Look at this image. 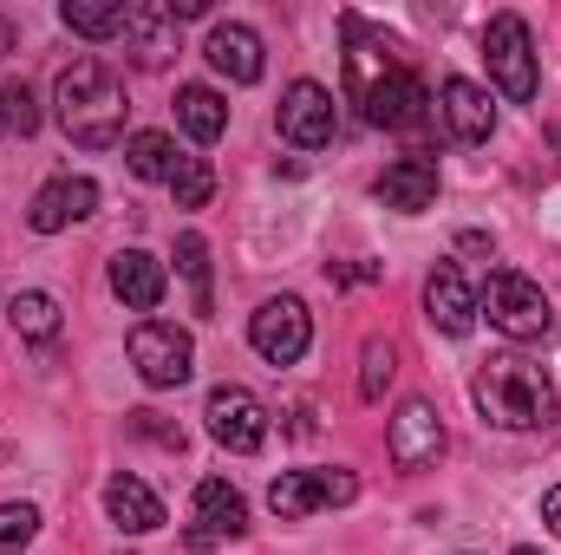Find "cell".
Segmentation results:
<instances>
[{
  "mask_svg": "<svg viewBox=\"0 0 561 555\" xmlns=\"http://www.w3.org/2000/svg\"><path fill=\"white\" fill-rule=\"evenodd\" d=\"M176 125H183L196 144H216L222 132H229V105H222L209 86H183V92H176Z\"/></svg>",
  "mask_w": 561,
  "mask_h": 555,
  "instance_id": "obj_21",
  "label": "cell"
},
{
  "mask_svg": "<svg viewBox=\"0 0 561 555\" xmlns=\"http://www.w3.org/2000/svg\"><path fill=\"white\" fill-rule=\"evenodd\" d=\"M59 20H66L79 39H112V33L131 26V7H125V0H66Z\"/></svg>",
  "mask_w": 561,
  "mask_h": 555,
  "instance_id": "obj_22",
  "label": "cell"
},
{
  "mask_svg": "<svg viewBox=\"0 0 561 555\" xmlns=\"http://www.w3.org/2000/svg\"><path fill=\"white\" fill-rule=\"evenodd\" d=\"M424 314H431V327L450 333V340H463V333L477 327V294H470V281L457 275L450 262H437L431 281H424Z\"/></svg>",
  "mask_w": 561,
  "mask_h": 555,
  "instance_id": "obj_13",
  "label": "cell"
},
{
  "mask_svg": "<svg viewBox=\"0 0 561 555\" xmlns=\"http://www.w3.org/2000/svg\"><path fill=\"white\" fill-rule=\"evenodd\" d=\"M125 163H131V177H144V183H170L176 177V144L163 138V132H138V138L125 144Z\"/></svg>",
  "mask_w": 561,
  "mask_h": 555,
  "instance_id": "obj_24",
  "label": "cell"
},
{
  "mask_svg": "<svg viewBox=\"0 0 561 555\" xmlns=\"http://www.w3.org/2000/svg\"><path fill=\"white\" fill-rule=\"evenodd\" d=\"M249 530V503L229 477H203L196 484V543H236Z\"/></svg>",
  "mask_w": 561,
  "mask_h": 555,
  "instance_id": "obj_15",
  "label": "cell"
},
{
  "mask_svg": "<svg viewBox=\"0 0 561 555\" xmlns=\"http://www.w3.org/2000/svg\"><path fill=\"white\" fill-rule=\"evenodd\" d=\"M176 269L183 281L196 287V314H216V294H209V242L190 229V236H176Z\"/></svg>",
  "mask_w": 561,
  "mask_h": 555,
  "instance_id": "obj_25",
  "label": "cell"
},
{
  "mask_svg": "<svg viewBox=\"0 0 561 555\" xmlns=\"http://www.w3.org/2000/svg\"><path fill=\"white\" fill-rule=\"evenodd\" d=\"M392 373H399V366H392V347H386V340H366V353H359V399L379 406L386 386H392Z\"/></svg>",
  "mask_w": 561,
  "mask_h": 555,
  "instance_id": "obj_27",
  "label": "cell"
},
{
  "mask_svg": "<svg viewBox=\"0 0 561 555\" xmlns=\"http://www.w3.org/2000/svg\"><path fill=\"white\" fill-rule=\"evenodd\" d=\"M39 530V510L33 503H0V555H20Z\"/></svg>",
  "mask_w": 561,
  "mask_h": 555,
  "instance_id": "obj_29",
  "label": "cell"
},
{
  "mask_svg": "<svg viewBox=\"0 0 561 555\" xmlns=\"http://www.w3.org/2000/svg\"><path fill=\"white\" fill-rule=\"evenodd\" d=\"M203 418H209V438L222 444V451H262L268 444V406L249 393V386H216L209 393V406H203Z\"/></svg>",
  "mask_w": 561,
  "mask_h": 555,
  "instance_id": "obj_9",
  "label": "cell"
},
{
  "mask_svg": "<svg viewBox=\"0 0 561 555\" xmlns=\"http://www.w3.org/2000/svg\"><path fill=\"white\" fill-rule=\"evenodd\" d=\"M516 555H542V550H529V543H523V550H516Z\"/></svg>",
  "mask_w": 561,
  "mask_h": 555,
  "instance_id": "obj_32",
  "label": "cell"
},
{
  "mask_svg": "<svg viewBox=\"0 0 561 555\" xmlns=\"http://www.w3.org/2000/svg\"><path fill=\"white\" fill-rule=\"evenodd\" d=\"M99 209V183L92 177H53L33 203H26V223L39 229V236H59L66 223H85Z\"/></svg>",
  "mask_w": 561,
  "mask_h": 555,
  "instance_id": "obj_12",
  "label": "cell"
},
{
  "mask_svg": "<svg viewBox=\"0 0 561 555\" xmlns=\"http://www.w3.org/2000/svg\"><path fill=\"white\" fill-rule=\"evenodd\" d=\"M470 399H477L483 424H503V431H536V424H556L561 418L549 373L529 366V360H516V353L483 360L477 380H470Z\"/></svg>",
  "mask_w": 561,
  "mask_h": 555,
  "instance_id": "obj_3",
  "label": "cell"
},
{
  "mask_svg": "<svg viewBox=\"0 0 561 555\" xmlns=\"http://www.w3.org/2000/svg\"><path fill=\"white\" fill-rule=\"evenodd\" d=\"M542 523H549V530L561 536V484L549 490V497H542Z\"/></svg>",
  "mask_w": 561,
  "mask_h": 555,
  "instance_id": "obj_30",
  "label": "cell"
},
{
  "mask_svg": "<svg viewBox=\"0 0 561 555\" xmlns=\"http://www.w3.org/2000/svg\"><path fill=\"white\" fill-rule=\"evenodd\" d=\"M53 99H59V125H66V138L85 144V150H112V144L125 138V86H118V72L105 66V59H72L66 72H59V86H53Z\"/></svg>",
  "mask_w": 561,
  "mask_h": 555,
  "instance_id": "obj_2",
  "label": "cell"
},
{
  "mask_svg": "<svg viewBox=\"0 0 561 555\" xmlns=\"http://www.w3.org/2000/svg\"><path fill=\"white\" fill-rule=\"evenodd\" d=\"M483 59H490V79L503 86L510 105H529L542 72H536V39H529V20L523 13H496L483 26Z\"/></svg>",
  "mask_w": 561,
  "mask_h": 555,
  "instance_id": "obj_5",
  "label": "cell"
},
{
  "mask_svg": "<svg viewBox=\"0 0 561 555\" xmlns=\"http://www.w3.org/2000/svg\"><path fill=\"white\" fill-rule=\"evenodd\" d=\"M7 320H13V333L20 340H59V301L53 294H39V287H26V294H13V307H7Z\"/></svg>",
  "mask_w": 561,
  "mask_h": 555,
  "instance_id": "obj_23",
  "label": "cell"
},
{
  "mask_svg": "<svg viewBox=\"0 0 561 555\" xmlns=\"http://www.w3.org/2000/svg\"><path fill=\"white\" fill-rule=\"evenodd\" d=\"M131 366H138L144 386L170 393V386H183L196 373V347H190V333L176 320H138L131 327Z\"/></svg>",
  "mask_w": 561,
  "mask_h": 555,
  "instance_id": "obj_6",
  "label": "cell"
},
{
  "mask_svg": "<svg viewBox=\"0 0 561 555\" xmlns=\"http://www.w3.org/2000/svg\"><path fill=\"white\" fill-rule=\"evenodd\" d=\"M359 497V477L353 471H280L275 484H268V510H275L280 523H307L313 510H327V503H353Z\"/></svg>",
  "mask_w": 561,
  "mask_h": 555,
  "instance_id": "obj_7",
  "label": "cell"
},
{
  "mask_svg": "<svg viewBox=\"0 0 561 555\" xmlns=\"http://www.w3.org/2000/svg\"><path fill=\"white\" fill-rule=\"evenodd\" d=\"M477 314H490V327H496L503 340H549V333H556L549 294H542L529 275H516V269H496V275L483 281Z\"/></svg>",
  "mask_w": 561,
  "mask_h": 555,
  "instance_id": "obj_4",
  "label": "cell"
},
{
  "mask_svg": "<svg viewBox=\"0 0 561 555\" xmlns=\"http://www.w3.org/2000/svg\"><path fill=\"white\" fill-rule=\"evenodd\" d=\"M307 340H313V314H307V301H294V294L262 301L255 320H249V347H255L268 366H294V360L307 353Z\"/></svg>",
  "mask_w": 561,
  "mask_h": 555,
  "instance_id": "obj_8",
  "label": "cell"
},
{
  "mask_svg": "<svg viewBox=\"0 0 561 555\" xmlns=\"http://www.w3.org/2000/svg\"><path fill=\"white\" fill-rule=\"evenodd\" d=\"M209 66L222 72V79H236V86H255L262 72H268V59H262V33L255 26H242V20H222V26H209Z\"/></svg>",
  "mask_w": 561,
  "mask_h": 555,
  "instance_id": "obj_14",
  "label": "cell"
},
{
  "mask_svg": "<svg viewBox=\"0 0 561 555\" xmlns=\"http://www.w3.org/2000/svg\"><path fill=\"white\" fill-rule=\"evenodd\" d=\"M280 138L300 144V150H320V144H333V92L320 86V79H294L287 86V99H280Z\"/></svg>",
  "mask_w": 561,
  "mask_h": 555,
  "instance_id": "obj_10",
  "label": "cell"
},
{
  "mask_svg": "<svg viewBox=\"0 0 561 555\" xmlns=\"http://www.w3.org/2000/svg\"><path fill=\"white\" fill-rule=\"evenodd\" d=\"M13 46H20V33H13V20H0V59H7Z\"/></svg>",
  "mask_w": 561,
  "mask_h": 555,
  "instance_id": "obj_31",
  "label": "cell"
},
{
  "mask_svg": "<svg viewBox=\"0 0 561 555\" xmlns=\"http://www.w3.org/2000/svg\"><path fill=\"white\" fill-rule=\"evenodd\" d=\"M125 39H131V59H138L144 72H163L170 53H176V13L170 7H131Z\"/></svg>",
  "mask_w": 561,
  "mask_h": 555,
  "instance_id": "obj_20",
  "label": "cell"
},
{
  "mask_svg": "<svg viewBox=\"0 0 561 555\" xmlns=\"http://www.w3.org/2000/svg\"><path fill=\"white\" fill-rule=\"evenodd\" d=\"M386 451H392L399 471H424V464L444 457V418L431 412V399H405L399 406L392 431H386Z\"/></svg>",
  "mask_w": 561,
  "mask_h": 555,
  "instance_id": "obj_11",
  "label": "cell"
},
{
  "mask_svg": "<svg viewBox=\"0 0 561 555\" xmlns=\"http://www.w3.org/2000/svg\"><path fill=\"white\" fill-rule=\"evenodd\" d=\"M163 287H170V275H163L157 256H144V249H118V256H112V294H118L131 314H150V307L163 301Z\"/></svg>",
  "mask_w": 561,
  "mask_h": 555,
  "instance_id": "obj_17",
  "label": "cell"
},
{
  "mask_svg": "<svg viewBox=\"0 0 561 555\" xmlns=\"http://www.w3.org/2000/svg\"><path fill=\"white\" fill-rule=\"evenodd\" d=\"M444 118H450V132L463 144H490L496 132V105H490V92L483 86H470V79H444Z\"/></svg>",
  "mask_w": 561,
  "mask_h": 555,
  "instance_id": "obj_19",
  "label": "cell"
},
{
  "mask_svg": "<svg viewBox=\"0 0 561 555\" xmlns=\"http://www.w3.org/2000/svg\"><path fill=\"white\" fill-rule=\"evenodd\" d=\"M340 33H346V99L359 105V118L379 132H419L431 92L399 59V46L386 33H373L359 13H340Z\"/></svg>",
  "mask_w": 561,
  "mask_h": 555,
  "instance_id": "obj_1",
  "label": "cell"
},
{
  "mask_svg": "<svg viewBox=\"0 0 561 555\" xmlns=\"http://www.w3.org/2000/svg\"><path fill=\"white\" fill-rule=\"evenodd\" d=\"M170 196H176V209H203V203L216 196V170H209V157H183L176 177H170Z\"/></svg>",
  "mask_w": 561,
  "mask_h": 555,
  "instance_id": "obj_26",
  "label": "cell"
},
{
  "mask_svg": "<svg viewBox=\"0 0 561 555\" xmlns=\"http://www.w3.org/2000/svg\"><path fill=\"white\" fill-rule=\"evenodd\" d=\"M105 510H112V523H118L125 536H150V530H163V503H157V490L138 484L131 471H118V477L105 484Z\"/></svg>",
  "mask_w": 561,
  "mask_h": 555,
  "instance_id": "obj_18",
  "label": "cell"
},
{
  "mask_svg": "<svg viewBox=\"0 0 561 555\" xmlns=\"http://www.w3.org/2000/svg\"><path fill=\"white\" fill-rule=\"evenodd\" d=\"M0 125H7L13 138H33V132H39V105H33V92H26L20 79L0 92Z\"/></svg>",
  "mask_w": 561,
  "mask_h": 555,
  "instance_id": "obj_28",
  "label": "cell"
},
{
  "mask_svg": "<svg viewBox=\"0 0 561 555\" xmlns=\"http://www.w3.org/2000/svg\"><path fill=\"white\" fill-rule=\"evenodd\" d=\"M373 190H379V203H386V209L419 216V209L437 203V157H399V163H386V177H379Z\"/></svg>",
  "mask_w": 561,
  "mask_h": 555,
  "instance_id": "obj_16",
  "label": "cell"
}]
</instances>
